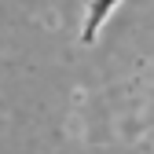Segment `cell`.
I'll return each mask as SVG.
<instances>
[{"mask_svg":"<svg viewBox=\"0 0 154 154\" xmlns=\"http://www.w3.org/2000/svg\"><path fill=\"white\" fill-rule=\"evenodd\" d=\"M118 4V0H95V4L88 8V15H85V29H81V41L85 44H92L95 37H99V26H103V18H106V11Z\"/></svg>","mask_w":154,"mask_h":154,"instance_id":"obj_1","label":"cell"}]
</instances>
